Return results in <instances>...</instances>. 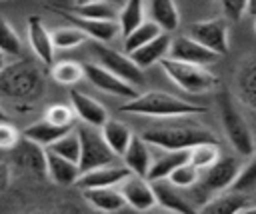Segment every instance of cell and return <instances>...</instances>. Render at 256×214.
<instances>
[{
    "label": "cell",
    "mask_w": 256,
    "mask_h": 214,
    "mask_svg": "<svg viewBox=\"0 0 256 214\" xmlns=\"http://www.w3.org/2000/svg\"><path fill=\"white\" fill-rule=\"evenodd\" d=\"M150 146L162 148V150H184L192 148L200 142H218L216 134L196 122H156L146 128H142L140 134Z\"/></svg>",
    "instance_id": "6da1fadb"
},
{
    "label": "cell",
    "mask_w": 256,
    "mask_h": 214,
    "mask_svg": "<svg viewBox=\"0 0 256 214\" xmlns=\"http://www.w3.org/2000/svg\"><path fill=\"white\" fill-rule=\"evenodd\" d=\"M120 112H128L136 116H150V118H188V116L206 114L208 108L182 100L168 92L150 90V92H144V94H138L126 100L120 106Z\"/></svg>",
    "instance_id": "7a4b0ae2"
},
{
    "label": "cell",
    "mask_w": 256,
    "mask_h": 214,
    "mask_svg": "<svg viewBox=\"0 0 256 214\" xmlns=\"http://www.w3.org/2000/svg\"><path fill=\"white\" fill-rule=\"evenodd\" d=\"M216 108L218 116L224 128V134L230 142V146L238 152V156H252L256 150V138L252 134V128L238 108L232 92L228 88H220L216 94Z\"/></svg>",
    "instance_id": "3957f363"
},
{
    "label": "cell",
    "mask_w": 256,
    "mask_h": 214,
    "mask_svg": "<svg viewBox=\"0 0 256 214\" xmlns=\"http://www.w3.org/2000/svg\"><path fill=\"white\" fill-rule=\"evenodd\" d=\"M44 80L40 70L28 60L6 64L0 72V92L16 100H36L42 94Z\"/></svg>",
    "instance_id": "277c9868"
},
{
    "label": "cell",
    "mask_w": 256,
    "mask_h": 214,
    "mask_svg": "<svg viewBox=\"0 0 256 214\" xmlns=\"http://www.w3.org/2000/svg\"><path fill=\"white\" fill-rule=\"evenodd\" d=\"M164 74L184 92L190 94H202L208 90H214L218 86V76L214 72L208 70V66L202 64H192V62H184V60H176L166 56L160 62Z\"/></svg>",
    "instance_id": "5b68a950"
},
{
    "label": "cell",
    "mask_w": 256,
    "mask_h": 214,
    "mask_svg": "<svg viewBox=\"0 0 256 214\" xmlns=\"http://www.w3.org/2000/svg\"><path fill=\"white\" fill-rule=\"evenodd\" d=\"M78 130V136H80V144H82V152H80V170L86 172V170H92V168H98V166H108V164H114L116 158H120L106 142L102 130L98 126H92V124H84L76 128Z\"/></svg>",
    "instance_id": "8992f818"
},
{
    "label": "cell",
    "mask_w": 256,
    "mask_h": 214,
    "mask_svg": "<svg viewBox=\"0 0 256 214\" xmlns=\"http://www.w3.org/2000/svg\"><path fill=\"white\" fill-rule=\"evenodd\" d=\"M240 170H242V164L236 156H220L210 168L204 170V174H200V180L194 186L196 194L202 196V200L206 202L214 194L232 188Z\"/></svg>",
    "instance_id": "52a82bcc"
},
{
    "label": "cell",
    "mask_w": 256,
    "mask_h": 214,
    "mask_svg": "<svg viewBox=\"0 0 256 214\" xmlns=\"http://www.w3.org/2000/svg\"><path fill=\"white\" fill-rule=\"evenodd\" d=\"M92 50H94V56H96V62L100 66H104L106 70H110L112 74L120 76L122 80L130 82L132 86H144L146 82V76H144V68H140L132 56L128 54H122L110 46H106V42H96L92 40Z\"/></svg>",
    "instance_id": "ba28073f"
},
{
    "label": "cell",
    "mask_w": 256,
    "mask_h": 214,
    "mask_svg": "<svg viewBox=\"0 0 256 214\" xmlns=\"http://www.w3.org/2000/svg\"><path fill=\"white\" fill-rule=\"evenodd\" d=\"M12 160L18 168L32 176H48V150L46 146L38 144L36 140L26 138L24 134L20 136L18 144L10 150Z\"/></svg>",
    "instance_id": "9c48e42d"
},
{
    "label": "cell",
    "mask_w": 256,
    "mask_h": 214,
    "mask_svg": "<svg viewBox=\"0 0 256 214\" xmlns=\"http://www.w3.org/2000/svg\"><path fill=\"white\" fill-rule=\"evenodd\" d=\"M84 78L96 86L98 90L112 94V96H120L124 100H130L134 96H138L136 86H132L130 82L122 80L120 76L112 74L110 70H106L104 66H100L98 62H84Z\"/></svg>",
    "instance_id": "30bf717a"
},
{
    "label": "cell",
    "mask_w": 256,
    "mask_h": 214,
    "mask_svg": "<svg viewBox=\"0 0 256 214\" xmlns=\"http://www.w3.org/2000/svg\"><path fill=\"white\" fill-rule=\"evenodd\" d=\"M190 36L220 56L228 52V22L224 18L200 20L190 26Z\"/></svg>",
    "instance_id": "8fae6325"
},
{
    "label": "cell",
    "mask_w": 256,
    "mask_h": 214,
    "mask_svg": "<svg viewBox=\"0 0 256 214\" xmlns=\"http://www.w3.org/2000/svg\"><path fill=\"white\" fill-rule=\"evenodd\" d=\"M168 56L176 58V60L192 62V64H202V66H210L220 58L218 52L206 48L204 44H200L192 36H176V38H172V46H170V54Z\"/></svg>",
    "instance_id": "7c38bea8"
},
{
    "label": "cell",
    "mask_w": 256,
    "mask_h": 214,
    "mask_svg": "<svg viewBox=\"0 0 256 214\" xmlns=\"http://www.w3.org/2000/svg\"><path fill=\"white\" fill-rule=\"evenodd\" d=\"M56 12L60 16H64L68 22H72L74 26H78L80 30H84L90 40L108 44L110 40H114V38H118L122 34L118 20H94V18H84V16L70 14V12H64V10H56Z\"/></svg>",
    "instance_id": "4fadbf2b"
},
{
    "label": "cell",
    "mask_w": 256,
    "mask_h": 214,
    "mask_svg": "<svg viewBox=\"0 0 256 214\" xmlns=\"http://www.w3.org/2000/svg\"><path fill=\"white\" fill-rule=\"evenodd\" d=\"M122 194L126 198V204L132 206L134 210H150L154 208L156 196H154V188L152 182L146 176H138V174H130L124 182H122Z\"/></svg>",
    "instance_id": "5bb4252c"
},
{
    "label": "cell",
    "mask_w": 256,
    "mask_h": 214,
    "mask_svg": "<svg viewBox=\"0 0 256 214\" xmlns=\"http://www.w3.org/2000/svg\"><path fill=\"white\" fill-rule=\"evenodd\" d=\"M28 44L32 48V52L36 54V58L46 64L52 66L54 62V40H52V32L44 26L42 18L32 14L28 16Z\"/></svg>",
    "instance_id": "9a60e30c"
},
{
    "label": "cell",
    "mask_w": 256,
    "mask_h": 214,
    "mask_svg": "<svg viewBox=\"0 0 256 214\" xmlns=\"http://www.w3.org/2000/svg\"><path fill=\"white\" fill-rule=\"evenodd\" d=\"M248 194L228 188L224 192L214 194L212 198H208L206 202H202L198 206L200 212L204 214H236V212H246L248 208Z\"/></svg>",
    "instance_id": "2e32d148"
},
{
    "label": "cell",
    "mask_w": 256,
    "mask_h": 214,
    "mask_svg": "<svg viewBox=\"0 0 256 214\" xmlns=\"http://www.w3.org/2000/svg\"><path fill=\"white\" fill-rule=\"evenodd\" d=\"M132 172L128 170V166H116V164H108V166H98L92 170H86L80 174L76 186L84 188H100V186H116L122 184Z\"/></svg>",
    "instance_id": "e0dca14e"
},
{
    "label": "cell",
    "mask_w": 256,
    "mask_h": 214,
    "mask_svg": "<svg viewBox=\"0 0 256 214\" xmlns=\"http://www.w3.org/2000/svg\"><path fill=\"white\" fill-rule=\"evenodd\" d=\"M236 92L256 118V56H248L240 62L236 72Z\"/></svg>",
    "instance_id": "ac0fdd59"
},
{
    "label": "cell",
    "mask_w": 256,
    "mask_h": 214,
    "mask_svg": "<svg viewBox=\"0 0 256 214\" xmlns=\"http://www.w3.org/2000/svg\"><path fill=\"white\" fill-rule=\"evenodd\" d=\"M150 182H152V188H154V196H156L158 206H162V208H166V210H172V212H184V214H192V212L198 210L196 206H192V204L178 192V186L172 184L168 178L150 180Z\"/></svg>",
    "instance_id": "d6986e66"
},
{
    "label": "cell",
    "mask_w": 256,
    "mask_h": 214,
    "mask_svg": "<svg viewBox=\"0 0 256 214\" xmlns=\"http://www.w3.org/2000/svg\"><path fill=\"white\" fill-rule=\"evenodd\" d=\"M170 46H172L170 32H162L156 38H152L150 42H146L144 46H140L138 50L130 52V56L140 68H150L152 64L162 62L170 54Z\"/></svg>",
    "instance_id": "ffe728a7"
},
{
    "label": "cell",
    "mask_w": 256,
    "mask_h": 214,
    "mask_svg": "<svg viewBox=\"0 0 256 214\" xmlns=\"http://www.w3.org/2000/svg\"><path fill=\"white\" fill-rule=\"evenodd\" d=\"M70 102H72V108L76 112V116L84 122V124H92V126H102L106 120H108V112L106 108L96 102L94 98H90L88 94L80 92V90H70Z\"/></svg>",
    "instance_id": "44dd1931"
},
{
    "label": "cell",
    "mask_w": 256,
    "mask_h": 214,
    "mask_svg": "<svg viewBox=\"0 0 256 214\" xmlns=\"http://www.w3.org/2000/svg\"><path fill=\"white\" fill-rule=\"evenodd\" d=\"M150 144L142 138V136H136L130 140L122 160H124V166H128V170L132 174H138V176H146L148 178V172H150V166H152V156H150Z\"/></svg>",
    "instance_id": "7402d4cb"
},
{
    "label": "cell",
    "mask_w": 256,
    "mask_h": 214,
    "mask_svg": "<svg viewBox=\"0 0 256 214\" xmlns=\"http://www.w3.org/2000/svg\"><path fill=\"white\" fill-rule=\"evenodd\" d=\"M86 202L102 212H118L126 206V198L122 190H116L114 186H100V188H84Z\"/></svg>",
    "instance_id": "603a6c76"
},
{
    "label": "cell",
    "mask_w": 256,
    "mask_h": 214,
    "mask_svg": "<svg viewBox=\"0 0 256 214\" xmlns=\"http://www.w3.org/2000/svg\"><path fill=\"white\" fill-rule=\"evenodd\" d=\"M80 174H82V170H80V164L78 162L68 160V158L58 156V154H54V152L48 150V178L54 184L72 186V184L78 182Z\"/></svg>",
    "instance_id": "cb8c5ba5"
},
{
    "label": "cell",
    "mask_w": 256,
    "mask_h": 214,
    "mask_svg": "<svg viewBox=\"0 0 256 214\" xmlns=\"http://www.w3.org/2000/svg\"><path fill=\"white\" fill-rule=\"evenodd\" d=\"M190 160V148L184 150H164L158 158L152 160L150 172H148V180H160V178H168L180 164Z\"/></svg>",
    "instance_id": "d4e9b609"
},
{
    "label": "cell",
    "mask_w": 256,
    "mask_h": 214,
    "mask_svg": "<svg viewBox=\"0 0 256 214\" xmlns=\"http://www.w3.org/2000/svg\"><path fill=\"white\" fill-rule=\"evenodd\" d=\"M150 20H154L164 32H174L180 26V12L174 0H150Z\"/></svg>",
    "instance_id": "484cf974"
},
{
    "label": "cell",
    "mask_w": 256,
    "mask_h": 214,
    "mask_svg": "<svg viewBox=\"0 0 256 214\" xmlns=\"http://www.w3.org/2000/svg\"><path fill=\"white\" fill-rule=\"evenodd\" d=\"M70 130H72V126H60V124L50 122L48 118H42V120L30 124V126H26L22 130V134L30 140H36L42 146H50L54 140H58L60 136H64Z\"/></svg>",
    "instance_id": "4316f807"
},
{
    "label": "cell",
    "mask_w": 256,
    "mask_h": 214,
    "mask_svg": "<svg viewBox=\"0 0 256 214\" xmlns=\"http://www.w3.org/2000/svg\"><path fill=\"white\" fill-rule=\"evenodd\" d=\"M100 130H102V134H104L108 146L122 158L124 152H126V148H128V144H130V140L134 138L132 130H130L124 122L114 120V118H108V120L100 126Z\"/></svg>",
    "instance_id": "83f0119b"
},
{
    "label": "cell",
    "mask_w": 256,
    "mask_h": 214,
    "mask_svg": "<svg viewBox=\"0 0 256 214\" xmlns=\"http://www.w3.org/2000/svg\"><path fill=\"white\" fill-rule=\"evenodd\" d=\"M74 14L84 16V18H94V20H118L120 8L116 2L110 0H92L80 6H72Z\"/></svg>",
    "instance_id": "f1b7e54d"
},
{
    "label": "cell",
    "mask_w": 256,
    "mask_h": 214,
    "mask_svg": "<svg viewBox=\"0 0 256 214\" xmlns=\"http://www.w3.org/2000/svg\"><path fill=\"white\" fill-rule=\"evenodd\" d=\"M164 30L154 22V20H144L140 26H136L132 32H128L124 36V50L130 54L134 50H138L140 46H144L146 42H150L152 38H156L158 34H162Z\"/></svg>",
    "instance_id": "f546056e"
},
{
    "label": "cell",
    "mask_w": 256,
    "mask_h": 214,
    "mask_svg": "<svg viewBox=\"0 0 256 214\" xmlns=\"http://www.w3.org/2000/svg\"><path fill=\"white\" fill-rule=\"evenodd\" d=\"M142 22H144V0H124L120 8V16H118L122 36L132 32Z\"/></svg>",
    "instance_id": "4dcf8cb0"
},
{
    "label": "cell",
    "mask_w": 256,
    "mask_h": 214,
    "mask_svg": "<svg viewBox=\"0 0 256 214\" xmlns=\"http://www.w3.org/2000/svg\"><path fill=\"white\" fill-rule=\"evenodd\" d=\"M50 76L56 84L74 86L84 78V64H78V62H72V60L58 62L50 68Z\"/></svg>",
    "instance_id": "1f68e13d"
},
{
    "label": "cell",
    "mask_w": 256,
    "mask_h": 214,
    "mask_svg": "<svg viewBox=\"0 0 256 214\" xmlns=\"http://www.w3.org/2000/svg\"><path fill=\"white\" fill-rule=\"evenodd\" d=\"M50 152L58 154V156H64L68 160H74V162H80V152H82V144H80V136H78V130H70L66 132L64 136H60L58 140H54L50 146H46Z\"/></svg>",
    "instance_id": "d6a6232c"
},
{
    "label": "cell",
    "mask_w": 256,
    "mask_h": 214,
    "mask_svg": "<svg viewBox=\"0 0 256 214\" xmlns=\"http://www.w3.org/2000/svg\"><path fill=\"white\" fill-rule=\"evenodd\" d=\"M220 158V144L218 142H200L190 148V162L200 168L202 172L210 168Z\"/></svg>",
    "instance_id": "836d02e7"
},
{
    "label": "cell",
    "mask_w": 256,
    "mask_h": 214,
    "mask_svg": "<svg viewBox=\"0 0 256 214\" xmlns=\"http://www.w3.org/2000/svg\"><path fill=\"white\" fill-rule=\"evenodd\" d=\"M52 40H54L56 48L68 50V48H76V46L84 44L88 40V34L74 24L72 26H60V28L52 30Z\"/></svg>",
    "instance_id": "e575fe53"
},
{
    "label": "cell",
    "mask_w": 256,
    "mask_h": 214,
    "mask_svg": "<svg viewBox=\"0 0 256 214\" xmlns=\"http://www.w3.org/2000/svg\"><path fill=\"white\" fill-rule=\"evenodd\" d=\"M0 52H4L6 56L22 54V40L4 16H0Z\"/></svg>",
    "instance_id": "d590c367"
},
{
    "label": "cell",
    "mask_w": 256,
    "mask_h": 214,
    "mask_svg": "<svg viewBox=\"0 0 256 214\" xmlns=\"http://www.w3.org/2000/svg\"><path fill=\"white\" fill-rule=\"evenodd\" d=\"M200 168H196L190 160L188 162H184V164H180L170 176H168V180L172 182V184H176L178 188H192V186H196V182L200 180Z\"/></svg>",
    "instance_id": "8d00e7d4"
},
{
    "label": "cell",
    "mask_w": 256,
    "mask_h": 214,
    "mask_svg": "<svg viewBox=\"0 0 256 214\" xmlns=\"http://www.w3.org/2000/svg\"><path fill=\"white\" fill-rule=\"evenodd\" d=\"M234 190H240V192H252L256 190V154L252 156V160L248 162V166H244L236 178V182L232 184Z\"/></svg>",
    "instance_id": "74e56055"
},
{
    "label": "cell",
    "mask_w": 256,
    "mask_h": 214,
    "mask_svg": "<svg viewBox=\"0 0 256 214\" xmlns=\"http://www.w3.org/2000/svg\"><path fill=\"white\" fill-rule=\"evenodd\" d=\"M44 118H48L50 122L60 124V126H74L76 112H74V108H70V106H64V104H52V106L46 108Z\"/></svg>",
    "instance_id": "f35d334b"
},
{
    "label": "cell",
    "mask_w": 256,
    "mask_h": 214,
    "mask_svg": "<svg viewBox=\"0 0 256 214\" xmlns=\"http://www.w3.org/2000/svg\"><path fill=\"white\" fill-rule=\"evenodd\" d=\"M224 16L232 22H240L248 14V4L250 0H218Z\"/></svg>",
    "instance_id": "ab89813d"
},
{
    "label": "cell",
    "mask_w": 256,
    "mask_h": 214,
    "mask_svg": "<svg viewBox=\"0 0 256 214\" xmlns=\"http://www.w3.org/2000/svg\"><path fill=\"white\" fill-rule=\"evenodd\" d=\"M22 132H18L12 124H8L6 120H0V150H12L18 140H20Z\"/></svg>",
    "instance_id": "60d3db41"
},
{
    "label": "cell",
    "mask_w": 256,
    "mask_h": 214,
    "mask_svg": "<svg viewBox=\"0 0 256 214\" xmlns=\"http://www.w3.org/2000/svg\"><path fill=\"white\" fill-rule=\"evenodd\" d=\"M10 176H12L10 166L6 162H0V194L10 186Z\"/></svg>",
    "instance_id": "b9f144b4"
},
{
    "label": "cell",
    "mask_w": 256,
    "mask_h": 214,
    "mask_svg": "<svg viewBox=\"0 0 256 214\" xmlns=\"http://www.w3.org/2000/svg\"><path fill=\"white\" fill-rule=\"evenodd\" d=\"M248 14H250V16H256V0H250V4H248Z\"/></svg>",
    "instance_id": "7bdbcfd3"
},
{
    "label": "cell",
    "mask_w": 256,
    "mask_h": 214,
    "mask_svg": "<svg viewBox=\"0 0 256 214\" xmlns=\"http://www.w3.org/2000/svg\"><path fill=\"white\" fill-rule=\"evenodd\" d=\"M6 68V54L4 52H0V72Z\"/></svg>",
    "instance_id": "ee69618b"
},
{
    "label": "cell",
    "mask_w": 256,
    "mask_h": 214,
    "mask_svg": "<svg viewBox=\"0 0 256 214\" xmlns=\"http://www.w3.org/2000/svg\"><path fill=\"white\" fill-rule=\"evenodd\" d=\"M86 2H92V0H74V4H76V6H80V4H86ZM110 2H116V4H120V2H124V0H110Z\"/></svg>",
    "instance_id": "f6af8a7d"
},
{
    "label": "cell",
    "mask_w": 256,
    "mask_h": 214,
    "mask_svg": "<svg viewBox=\"0 0 256 214\" xmlns=\"http://www.w3.org/2000/svg\"><path fill=\"white\" fill-rule=\"evenodd\" d=\"M6 118H8V116H6V112H4V108L0 106V120H6Z\"/></svg>",
    "instance_id": "bcb514c9"
},
{
    "label": "cell",
    "mask_w": 256,
    "mask_h": 214,
    "mask_svg": "<svg viewBox=\"0 0 256 214\" xmlns=\"http://www.w3.org/2000/svg\"><path fill=\"white\" fill-rule=\"evenodd\" d=\"M246 212H256V204H254V206H248Z\"/></svg>",
    "instance_id": "7dc6e473"
}]
</instances>
